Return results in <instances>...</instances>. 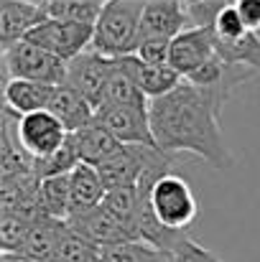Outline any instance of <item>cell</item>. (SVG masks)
Listing matches in <instances>:
<instances>
[{"label":"cell","instance_id":"cell-1","mask_svg":"<svg viewBox=\"0 0 260 262\" xmlns=\"http://www.w3.org/2000/svg\"><path fill=\"white\" fill-rule=\"evenodd\" d=\"M230 94L227 87H196L184 79L173 92L151 99L156 148L171 158L191 153L212 168L227 171L235 161L222 133V107Z\"/></svg>","mask_w":260,"mask_h":262},{"label":"cell","instance_id":"cell-2","mask_svg":"<svg viewBox=\"0 0 260 262\" xmlns=\"http://www.w3.org/2000/svg\"><path fill=\"white\" fill-rule=\"evenodd\" d=\"M143 10L146 0H105L89 49L107 59L133 56L141 46Z\"/></svg>","mask_w":260,"mask_h":262},{"label":"cell","instance_id":"cell-3","mask_svg":"<svg viewBox=\"0 0 260 262\" xmlns=\"http://www.w3.org/2000/svg\"><path fill=\"white\" fill-rule=\"evenodd\" d=\"M3 72L8 79H28L62 87L67 82V61L46 54L44 49L33 46L31 41H18L3 49Z\"/></svg>","mask_w":260,"mask_h":262},{"label":"cell","instance_id":"cell-4","mask_svg":"<svg viewBox=\"0 0 260 262\" xmlns=\"http://www.w3.org/2000/svg\"><path fill=\"white\" fill-rule=\"evenodd\" d=\"M171 156L161 153L153 145H120L115 156H110L97 171L107 191L115 188H133L141 183V178L156 168L158 163L169 161Z\"/></svg>","mask_w":260,"mask_h":262},{"label":"cell","instance_id":"cell-5","mask_svg":"<svg viewBox=\"0 0 260 262\" xmlns=\"http://www.w3.org/2000/svg\"><path fill=\"white\" fill-rule=\"evenodd\" d=\"M92 36H94L92 26L49 18L41 26H36L26 36V41H31L33 46L44 49L46 54H51V56H56L62 61H72L92 46Z\"/></svg>","mask_w":260,"mask_h":262},{"label":"cell","instance_id":"cell-6","mask_svg":"<svg viewBox=\"0 0 260 262\" xmlns=\"http://www.w3.org/2000/svg\"><path fill=\"white\" fill-rule=\"evenodd\" d=\"M94 122H99L123 145H153L156 148L153 130H151V107L102 104L97 107Z\"/></svg>","mask_w":260,"mask_h":262},{"label":"cell","instance_id":"cell-7","mask_svg":"<svg viewBox=\"0 0 260 262\" xmlns=\"http://www.w3.org/2000/svg\"><path fill=\"white\" fill-rule=\"evenodd\" d=\"M110 72H112V59L87 49L85 54H79L77 59L67 61V87L79 92L87 102L97 110L105 99V89L110 82Z\"/></svg>","mask_w":260,"mask_h":262},{"label":"cell","instance_id":"cell-8","mask_svg":"<svg viewBox=\"0 0 260 262\" xmlns=\"http://www.w3.org/2000/svg\"><path fill=\"white\" fill-rule=\"evenodd\" d=\"M18 138H21L23 150L33 161H44L69 140V133L49 110H44V112H33L18 120Z\"/></svg>","mask_w":260,"mask_h":262},{"label":"cell","instance_id":"cell-9","mask_svg":"<svg viewBox=\"0 0 260 262\" xmlns=\"http://www.w3.org/2000/svg\"><path fill=\"white\" fill-rule=\"evenodd\" d=\"M214 59H217L214 28H189L171 41V67L184 79H189Z\"/></svg>","mask_w":260,"mask_h":262},{"label":"cell","instance_id":"cell-10","mask_svg":"<svg viewBox=\"0 0 260 262\" xmlns=\"http://www.w3.org/2000/svg\"><path fill=\"white\" fill-rule=\"evenodd\" d=\"M67 224L79 232L85 239H89L92 245H97L99 250L102 247H112V245H123V242H141L135 237V232L123 224L115 214H110L102 204L97 209H89L85 214H77V216H69Z\"/></svg>","mask_w":260,"mask_h":262},{"label":"cell","instance_id":"cell-11","mask_svg":"<svg viewBox=\"0 0 260 262\" xmlns=\"http://www.w3.org/2000/svg\"><path fill=\"white\" fill-rule=\"evenodd\" d=\"M44 20H49V0H3L0 3L3 49L23 41Z\"/></svg>","mask_w":260,"mask_h":262},{"label":"cell","instance_id":"cell-12","mask_svg":"<svg viewBox=\"0 0 260 262\" xmlns=\"http://www.w3.org/2000/svg\"><path fill=\"white\" fill-rule=\"evenodd\" d=\"M189 31V18L184 0H146L141 38H169Z\"/></svg>","mask_w":260,"mask_h":262},{"label":"cell","instance_id":"cell-13","mask_svg":"<svg viewBox=\"0 0 260 262\" xmlns=\"http://www.w3.org/2000/svg\"><path fill=\"white\" fill-rule=\"evenodd\" d=\"M18 115L3 107V130H0V181L15 176L36 173V161L23 150L18 138Z\"/></svg>","mask_w":260,"mask_h":262},{"label":"cell","instance_id":"cell-14","mask_svg":"<svg viewBox=\"0 0 260 262\" xmlns=\"http://www.w3.org/2000/svg\"><path fill=\"white\" fill-rule=\"evenodd\" d=\"M102 104H117V107H151V99L143 94V89L135 79L133 69V56L125 59H112V72L110 82L105 89ZM99 104V107H102Z\"/></svg>","mask_w":260,"mask_h":262},{"label":"cell","instance_id":"cell-15","mask_svg":"<svg viewBox=\"0 0 260 262\" xmlns=\"http://www.w3.org/2000/svg\"><path fill=\"white\" fill-rule=\"evenodd\" d=\"M49 112L64 125V130L69 135L87 127V125H92L94 115H97V110L87 102L85 97L79 92H74L72 87H67V84L54 89L51 102H49Z\"/></svg>","mask_w":260,"mask_h":262},{"label":"cell","instance_id":"cell-16","mask_svg":"<svg viewBox=\"0 0 260 262\" xmlns=\"http://www.w3.org/2000/svg\"><path fill=\"white\" fill-rule=\"evenodd\" d=\"M54 84H44V82H28V79H8L5 82V107L13 110L18 117L33 115V112H44L49 110Z\"/></svg>","mask_w":260,"mask_h":262},{"label":"cell","instance_id":"cell-17","mask_svg":"<svg viewBox=\"0 0 260 262\" xmlns=\"http://www.w3.org/2000/svg\"><path fill=\"white\" fill-rule=\"evenodd\" d=\"M67 229V222L62 219H49V216H38L28 232V239L23 245L21 252L31 262H56V250L62 242V234Z\"/></svg>","mask_w":260,"mask_h":262},{"label":"cell","instance_id":"cell-18","mask_svg":"<svg viewBox=\"0 0 260 262\" xmlns=\"http://www.w3.org/2000/svg\"><path fill=\"white\" fill-rule=\"evenodd\" d=\"M69 193H72L69 216H77V214H85L89 209H97L105 201L107 188H105V183L99 178V171L94 166L79 163L69 173Z\"/></svg>","mask_w":260,"mask_h":262},{"label":"cell","instance_id":"cell-19","mask_svg":"<svg viewBox=\"0 0 260 262\" xmlns=\"http://www.w3.org/2000/svg\"><path fill=\"white\" fill-rule=\"evenodd\" d=\"M69 138H72V145H74V150H77V156H79V163L94 166V168H99V166H102L110 156H115L117 148L123 145V143H117L99 122L87 125L82 130L72 133Z\"/></svg>","mask_w":260,"mask_h":262},{"label":"cell","instance_id":"cell-20","mask_svg":"<svg viewBox=\"0 0 260 262\" xmlns=\"http://www.w3.org/2000/svg\"><path fill=\"white\" fill-rule=\"evenodd\" d=\"M133 69H135V79L143 89V94L148 99H158L164 94H169L184 82V77L173 69L171 64H146L133 54Z\"/></svg>","mask_w":260,"mask_h":262},{"label":"cell","instance_id":"cell-21","mask_svg":"<svg viewBox=\"0 0 260 262\" xmlns=\"http://www.w3.org/2000/svg\"><path fill=\"white\" fill-rule=\"evenodd\" d=\"M217 56L227 67H243L260 74V36L248 31L245 36L232 38V41L217 38Z\"/></svg>","mask_w":260,"mask_h":262},{"label":"cell","instance_id":"cell-22","mask_svg":"<svg viewBox=\"0 0 260 262\" xmlns=\"http://www.w3.org/2000/svg\"><path fill=\"white\" fill-rule=\"evenodd\" d=\"M69 209H72L69 173L44 178L41 181V188H38V211H41V216L67 222L69 219Z\"/></svg>","mask_w":260,"mask_h":262},{"label":"cell","instance_id":"cell-23","mask_svg":"<svg viewBox=\"0 0 260 262\" xmlns=\"http://www.w3.org/2000/svg\"><path fill=\"white\" fill-rule=\"evenodd\" d=\"M105 10L102 0H49V18L67 20V23H82L97 26L99 15Z\"/></svg>","mask_w":260,"mask_h":262},{"label":"cell","instance_id":"cell-24","mask_svg":"<svg viewBox=\"0 0 260 262\" xmlns=\"http://www.w3.org/2000/svg\"><path fill=\"white\" fill-rule=\"evenodd\" d=\"M99 262H176L171 252H164L148 242H123L99 250Z\"/></svg>","mask_w":260,"mask_h":262},{"label":"cell","instance_id":"cell-25","mask_svg":"<svg viewBox=\"0 0 260 262\" xmlns=\"http://www.w3.org/2000/svg\"><path fill=\"white\" fill-rule=\"evenodd\" d=\"M33 222H36L33 216L15 214V211L0 214V247H3V252H21Z\"/></svg>","mask_w":260,"mask_h":262},{"label":"cell","instance_id":"cell-26","mask_svg":"<svg viewBox=\"0 0 260 262\" xmlns=\"http://www.w3.org/2000/svg\"><path fill=\"white\" fill-rule=\"evenodd\" d=\"M99 260V247L85 239L79 232H74L69 224L62 234L59 250H56V262H97Z\"/></svg>","mask_w":260,"mask_h":262},{"label":"cell","instance_id":"cell-27","mask_svg":"<svg viewBox=\"0 0 260 262\" xmlns=\"http://www.w3.org/2000/svg\"><path fill=\"white\" fill-rule=\"evenodd\" d=\"M102 206H105L110 214H115V216H117L123 224H128V227L135 232L138 186H133V188H115V191H107V196H105ZM135 237H138V232H135ZM138 239H141V237H138Z\"/></svg>","mask_w":260,"mask_h":262},{"label":"cell","instance_id":"cell-28","mask_svg":"<svg viewBox=\"0 0 260 262\" xmlns=\"http://www.w3.org/2000/svg\"><path fill=\"white\" fill-rule=\"evenodd\" d=\"M77 166H79V156H77V150L72 145V138H69L56 153H51L44 161H36V176L41 181L44 178H54V176H67L72 173Z\"/></svg>","mask_w":260,"mask_h":262},{"label":"cell","instance_id":"cell-29","mask_svg":"<svg viewBox=\"0 0 260 262\" xmlns=\"http://www.w3.org/2000/svg\"><path fill=\"white\" fill-rule=\"evenodd\" d=\"M212 28H214V36L222 38V41H232V38H240V36L248 33V26L243 23L235 3H225V8L217 13Z\"/></svg>","mask_w":260,"mask_h":262},{"label":"cell","instance_id":"cell-30","mask_svg":"<svg viewBox=\"0 0 260 262\" xmlns=\"http://www.w3.org/2000/svg\"><path fill=\"white\" fill-rule=\"evenodd\" d=\"M135 56L146 64H171V41L169 38H141Z\"/></svg>","mask_w":260,"mask_h":262},{"label":"cell","instance_id":"cell-31","mask_svg":"<svg viewBox=\"0 0 260 262\" xmlns=\"http://www.w3.org/2000/svg\"><path fill=\"white\" fill-rule=\"evenodd\" d=\"M173 260L176 262H225L222 257H217L212 250H207L204 245L194 242L191 237L173 252Z\"/></svg>","mask_w":260,"mask_h":262},{"label":"cell","instance_id":"cell-32","mask_svg":"<svg viewBox=\"0 0 260 262\" xmlns=\"http://www.w3.org/2000/svg\"><path fill=\"white\" fill-rule=\"evenodd\" d=\"M237 13L243 18V23L248 26V31L258 33L260 31V0H235Z\"/></svg>","mask_w":260,"mask_h":262},{"label":"cell","instance_id":"cell-33","mask_svg":"<svg viewBox=\"0 0 260 262\" xmlns=\"http://www.w3.org/2000/svg\"><path fill=\"white\" fill-rule=\"evenodd\" d=\"M0 262H31L23 255H15V252H0Z\"/></svg>","mask_w":260,"mask_h":262},{"label":"cell","instance_id":"cell-34","mask_svg":"<svg viewBox=\"0 0 260 262\" xmlns=\"http://www.w3.org/2000/svg\"><path fill=\"white\" fill-rule=\"evenodd\" d=\"M97 262H99V260H97Z\"/></svg>","mask_w":260,"mask_h":262}]
</instances>
